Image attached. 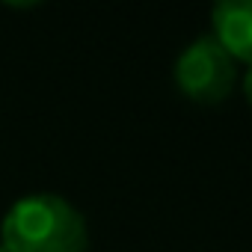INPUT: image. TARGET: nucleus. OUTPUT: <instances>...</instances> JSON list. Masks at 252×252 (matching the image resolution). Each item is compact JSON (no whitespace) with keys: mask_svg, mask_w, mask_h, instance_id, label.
<instances>
[{"mask_svg":"<svg viewBox=\"0 0 252 252\" xmlns=\"http://www.w3.org/2000/svg\"><path fill=\"white\" fill-rule=\"evenodd\" d=\"M6 252H86L89 231L83 214L60 193H27L9 205L0 222Z\"/></svg>","mask_w":252,"mask_h":252,"instance_id":"1","label":"nucleus"},{"mask_svg":"<svg viewBox=\"0 0 252 252\" xmlns=\"http://www.w3.org/2000/svg\"><path fill=\"white\" fill-rule=\"evenodd\" d=\"M175 86L199 104H220L231 95L237 68L228 51L208 33L193 39L190 45L181 48L175 65H172Z\"/></svg>","mask_w":252,"mask_h":252,"instance_id":"2","label":"nucleus"},{"mask_svg":"<svg viewBox=\"0 0 252 252\" xmlns=\"http://www.w3.org/2000/svg\"><path fill=\"white\" fill-rule=\"evenodd\" d=\"M211 36L234 63L252 65V0H217L211 9Z\"/></svg>","mask_w":252,"mask_h":252,"instance_id":"3","label":"nucleus"},{"mask_svg":"<svg viewBox=\"0 0 252 252\" xmlns=\"http://www.w3.org/2000/svg\"><path fill=\"white\" fill-rule=\"evenodd\" d=\"M243 95H246V101L252 104V65L243 71Z\"/></svg>","mask_w":252,"mask_h":252,"instance_id":"4","label":"nucleus"},{"mask_svg":"<svg viewBox=\"0 0 252 252\" xmlns=\"http://www.w3.org/2000/svg\"><path fill=\"white\" fill-rule=\"evenodd\" d=\"M0 252H6V249H3V246H0Z\"/></svg>","mask_w":252,"mask_h":252,"instance_id":"5","label":"nucleus"}]
</instances>
